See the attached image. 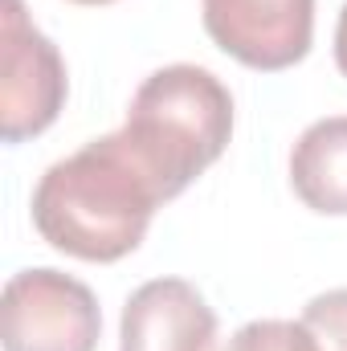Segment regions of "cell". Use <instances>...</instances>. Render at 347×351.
I'll list each match as a JSON object with an SVG mask.
<instances>
[{
    "label": "cell",
    "instance_id": "cell-2",
    "mask_svg": "<svg viewBox=\"0 0 347 351\" xmlns=\"http://www.w3.org/2000/svg\"><path fill=\"white\" fill-rule=\"evenodd\" d=\"M119 135L168 204L225 156L233 94L204 66H164L135 90Z\"/></svg>",
    "mask_w": 347,
    "mask_h": 351
},
{
    "label": "cell",
    "instance_id": "cell-1",
    "mask_svg": "<svg viewBox=\"0 0 347 351\" xmlns=\"http://www.w3.org/2000/svg\"><path fill=\"white\" fill-rule=\"evenodd\" d=\"M164 204L119 131L58 160L33 188V229L78 262H123L135 254Z\"/></svg>",
    "mask_w": 347,
    "mask_h": 351
},
{
    "label": "cell",
    "instance_id": "cell-6",
    "mask_svg": "<svg viewBox=\"0 0 347 351\" xmlns=\"http://www.w3.org/2000/svg\"><path fill=\"white\" fill-rule=\"evenodd\" d=\"M217 315L184 278L143 282L119 319V351H213Z\"/></svg>",
    "mask_w": 347,
    "mask_h": 351
},
{
    "label": "cell",
    "instance_id": "cell-5",
    "mask_svg": "<svg viewBox=\"0 0 347 351\" xmlns=\"http://www.w3.org/2000/svg\"><path fill=\"white\" fill-rule=\"evenodd\" d=\"M204 33L258 74H282L311 53L315 0H200Z\"/></svg>",
    "mask_w": 347,
    "mask_h": 351
},
{
    "label": "cell",
    "instance_id": "cell-7",
    "mask_svg": "<svg viewBox=\"0 0 347 351\" xmlns=\"http://www.w3.org/2000/svg\"><path fill=\"white\" fill-rule=\"evenodd\" d=\"M294 196L323 217H347V114L311 123L290 152Z\"/></svg>",
    "mask_w": 347,
    "mask_h": 351
},
{
    "label": "cell",
    "instance_id": "cell-10",
    "mask_svg": "<svg viewBox=\"0 0 347 351\" xmlns=\"http://www.w3.org/2000/svg\"><path fill=\"white\" fill-rule=\"evenodd\" d=\"M335 66L347 78V4H344V12H339V21H335Z\"/></svg>",
    "mask_w": 347,
    "mask_h": 351
},
{
    "label": "cell",
    "instance_id": "cell-9",
    "mask_svg": "<svg viewBox=\"0 0 347 351\" xmlns=\"http://www.w3.org/2000/svg\"><path fill=\"white\" fill-rule=\"evenodd\" d=\"M225 351H319L311 331L302 323H290V319H254L246 323Z\"/></svg>",
    "mask_w": 347,
    "mask_h": 351
},
{
    "label": "cell",
    "instance_id": "cell-8",
    "mask_svg": "<svg viewBox=\"0 0 347 351\" xmlns=\"http://www.w3.org/2000/svg\"><path fill=\"white\" fill-rule=\"evenodd\" d=\"M298 323L311 331V339H315L319 351H347V286L315 294L302 306Z\"/></svg>",
    "mask_w": 347,
    "mask_h": 351
},
{
    "label": "cell",
    "instance_id": "cell-11",
    "mask_svg": "<svg viewBox=\"0 0 347 351\" xmlns=\"http://www.w3.org/2000/svg\"><path fill=\"white\" fill-rule=\"evenodd\" d=\"M70 4H90V8H98V4H115V0H70Z\"/></svg>",
    "mask_w": 347,
    "mask_h": 351
},
{
    "label": "cell",
    "instance_id": "cell-3",
    "mask_svg": "<svg viewBox=\"0 0 347 351\" xmlns=\"http://www.w3.org/2000/svg\"><path fill=\"white\" fill-rule=\"evenodd\" d=\"M102 335V311L86 282L33 265L4 282L0 294V343L4 351H94Z\"/></svg>",
    "mask_w": 347,
    "mask_h": 351
},
{
    "label": "cell",
    "instance_id": "cell-4",
    "mask_svg": "<svg viewBox=\"0 0 347 351\" xmlns=\"http://www.w3.org/2000/svg\"><path fill=\"white\" fill-rule=\"evenodd\" d=\"M66 62L29 21L25 0H4L0 16V139L8 147L45 135L66 106Z\"/></svg>",
    "mask_w": 347,
    "mask_h": 351
}]
</instances>
